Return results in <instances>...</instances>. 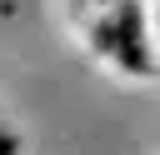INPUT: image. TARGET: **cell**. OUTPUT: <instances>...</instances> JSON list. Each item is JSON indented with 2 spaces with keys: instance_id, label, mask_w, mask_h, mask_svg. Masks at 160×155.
<instances>
[{
  "instance_id": "cell-1",
  "label": "cell",
  "mask_w": 160,
  "mask_h": 155,
  "mask_svg": "<svg viewBox=\"0 0 160 155\" xmlns=\"http://www.w3.org/2000/svg\"><path fill=\"white\" fill-rule=\"evenodd\" d=\"M85 35L90 45L115 60L120 70H150V30H145V10L140 0H110V5H90L85 10Z\"/></svg>"
}]
</instances>
